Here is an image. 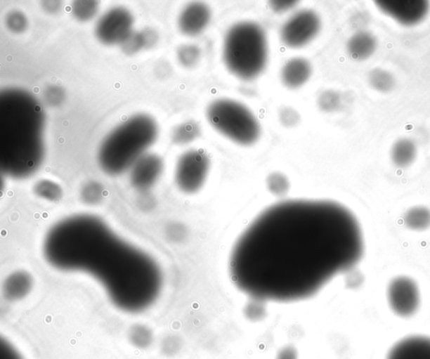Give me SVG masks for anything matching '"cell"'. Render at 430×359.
Here are the masks:
<instances>
[{
	"label": "cell",
	"mask_w": 430,
	"mask_h": 359,
	"mask_svg": "<svg viewBox=\"0 0 430 359\" xmlns=\"http://www.w3.org/2000/svg\"><path fill=\"white\" fill-rule=\"evenodd\" d=\"M363 230L341 203L295 199L262 211L232 249V282L266 301L308 299L364 254Z\"/></svg>",
	"instance_id": "cell-1"
},
{
	"label": "cell",
	"mask_w": 430,
	"mask_h": 359,
	"mask_svg": "<svg viewBox=\"0 0 430 359\" xmlns=\"http://www.w3.org/2000/svg\"><path fill=\"white\" fill-rule=\"evenodd\" d=\"M43 254L56 270L93 277L123 313H143L162 292V273L155 259L93 215L56 223L45 237Z\"/></svg>",
	"instance_id": "cell-2"
},
{
	"label": "cell",
	"mask_w": 430,
	"mask_h": 359,
	"mask_svg": "<svg viewBox=\"0 0 430 359\" xmlns=\"http://www.w3.org/2000/svg\"><path fill=\"white\" fill-rule=\"evenodd\" d=\"M45 115L28 91L0 93V168L13 178L35 173L45 157Z\"/></svg>",
	"instance_id": "cell-3"
},
{
	"label": "cell",
	"mask_w": 430,
	"mask_h": 359,
	"mask_svg": "<svg viewBox=\"0 0 430 359\" xmlns=\"http://www.w3.org/2000/svg\"><path fill=\"white\" fill-rule=\"evenodd\" d=\"M157 136V124L152 117L132 116L103 141L98 152V165L107 175L123 174L146 154Z\"/></svg>",
	"instance_id": "cell-4"
},
{
	"label": "cell",
	"mask_w": 430,
	"mask_h": 359,
	"mask_svg": "<svg viewBox=\"0 0 430 359\" xmlns=\"http://www.w3.org/2000/svg\"><path fill=\"white\" fill-rule=\"evenodd\" d=\"M223 58L228 70L238 79H256L268 63V43L265 30L253 21L234 25L226 34Z\"/></svg>",
	"instance_id": "cell-5"
},
{
	"label": "cell",
	"mask_w": 430,
	"mask_h": 359,
	"mask_svg": "<svg viewBox=\"0 0 430 359\" xmlns=\"http://www.w3.org/2000/svg\"><path fill=\"white\" fill-rule=\"evenodd\" d=\"M211 126L235 144H255L261 136L260 124L247 106L229 98L213 101L206 110Z\"/></svg>",
	"instance_id": "cell-6"
},
{
	"label": "cell",
	"mask_w": 430,
	"mask_h": 359,
	"mask_svg": "<svg viewBox=\"0 0 430 359\" xmlns=\"http://www.w3.org/2000/svg\"><path fill=\"white\" fill-rule=\"evenodd\" d=\"M210 170V159L202 150H190L178 159L175 181L180 191L193 194L204 187Z\"/></svg>",
	"instance_id": "cell-7"
},
{
	"label": "cell",
	"mask_w": 430,
	"mask_h": 359,
	"mask_svg": "<svg viewBox=\"0 0 430 359\" xmlns=\"http://www.w3.org/2000/svg\"><path fill=\"white\" fill-rule=\"evenodd\" d=\"M386 299L393 313L400 318H411L421 303L419 285L410 277H395L386 288Z\"/></svg>",
	"instance_id": "cell-8"
},
{
	"label": "cell",
	"mask_w": 430,
	"mask_h": 359,
	"mask_svg": "<svg viewBox=\"0 0 430 359\" xmlns=\"http://www.w3.org/2000/svg\"><path fill=\"white\" fill-rule=\"evenodd\" d=\"M321 27L320 16L309 10L296 13L288 19L280 30V37L287 46L299 48L311 42Z\"/></svg>",
	"instance_id": "cell-9"
},
{
	"label": "cell",
	"mask_w": 430,
	"mask_h": 359,
	"mask_svg": "<svg viewBox=\"0 0 430 359\" xmlns=\"http://www.w3.org/2000/svg\"><path fill=\"white\" fill-rule=\"evenodd\" d=\"M134 17L124 7H115L98 20L96 36L103 44L120 45L133 32Z\"/></svg>",
	"instance_id": "cell-10"
},
{
	"label": "cell",
	"mask_w": 430,
	"mask_h": 359,
	"mask_svg": "<svg viewBox=\"0 0 430 359\" xmlns=\"http://www.w3.org/2000/svg\"><path fill=\"white\" fill-rule=\"evenodd\" d=\"M377 6L399 24L412 27L422 22L429 11L427 1L417 0H397V1H377Z\"/></svg>",
	"instance_id": "cell-11"
},
{
	"label": "cell",
	"mask_w": 430,
	"mask_h": 359,
	"mask_svg": "<svg viewBox=\"0 0 430 359\" xmlns=\"http://www.w3.org/2000/svg\"><path fill=\"white\" fill-rule=\"evenodd\" d=\"M163 167L164 164L159 155L145 154L131 168L130 181L132 187L138 191H148L160 178Z\"/></svg>",
	"instance_id": "cell-12"
},
{
	"label": "cell",
	"mask_w": 430,
	"mask_h": 359,
	"mask_svg": "<svg viewBox=\"0 0 430 359\" xmlns=\"http://www.w3.org/2000/svg\"><path fill=\"white\" fill-rule=\"evenodd\" d=\"M211 20V11L207 4L193 2L185 7L178 17V28L185 36H199Z\"/></svg>",
	"instance_id": "cell-13"
},
{
	"label": "cell",
	"mask_w": 430,
	"mask_h": 359,
	"mask_svg": "<svg viewBox=\"0 0 430 359\" xmlns=\"http://www.w3.org/2000/svg\"><path fill=\"white\" fill-rule=\"evenodd\" d=\"M386 359H430V339L423 336L407 337L390 350Z\"/></svg>",
	"instance_id": "cell-14"
},
{
	"label": "cell",
	"mask_w": 430,
	"mask_h": 359,
	"mask_svg": "<svg viewBox=\"0 0 430 359\" xmlns=\"http://www.w3.org/2000/svg\"><path fill=\"white\" fill-rule=\"evenodd\" d=\"M34 287V279L25 270H17L8 275L4 280L2 293L8 302L22 301L30 295Z\"/></svg>",
	"instance_id": "cell-15"
},
{
	"label": "cell",
	"mask_w": 430,
	"mask_h": 359,
	"mask_svg": "<svg viewBox=\"0 0 430 359\" xmlns=\"http://www.w3.org/2000/svg\"><path fill=\"white\" fill-rule=\"evenodd\" d=\"M312 75L308 60L302 58H292L285 63L281 72L282 84L287 88L296 89L306 84Z\"/></svg>",
	"instance_id": "cell-16"
},
{
	"label": "cell",
	"mask_w": 430,
	"mask_h": 359,
	"mask_svg": "<svg viewBox=\"0 0 430 359\" xmlns=\"http://www.w3.org/2000/svg\"><path fill=\"white\" fill-rule=\"evenodd\" d=\"M377 45V39L373 34L360 30L349 39L346 49L352 59L364 60L376 53Z\"/></svg>",
	"instance_id": "cell-17"
},
{
	"label": "cell",
	"mask_w": 430,
	"mask_h": 359,
	"mask_svg": "<svg viewBox=\"0 0 430 359\" xmlns=\"http://www.w3.org/2000/svg\"><path fill=\"white\" fill-rule=\"evenodd\" d=\"M418 157V147L410 138H400L390 150V158L393 165L400 169L410 167Z\"/></svg>",
	"instance_id": "cell-18"
},
{
	"label": "cell",
	"mask_w": 430,
	"mask_h": 359,
	"mask_svg": "<svg viewBox=\"0 0 430 359\" xmlns=\"http://www.w3.org/2000/svg\"><path fill=\"white\" fill-rule=\"evenodd\" d=\"M403 223L408 230L425 232L430 228V207L416 205L410 207L403 216Z\"/></svg>",
	"instance_id": "cell-19"
},
{
	"label": "cell",
	"mask_w": 430,
	"mask_h": 359,
	"mask_svg": "<svg viewBox=\"0 0 430 359\" xmlns=\"http://www.w3.org/2000/svg\"><path fill=\"white\" fill-rule=\"evenodd\" d=\"M128 341L133 347L144 350L152 345L154 333L152 329L143 324H135L128 330Z\"/></svg>",
	"instance_id": "cell-20"
},
{
	"label": "cell",
	"mask_w": 430,
	"mask_h": 359,
	"mask_svg": "<svg viewBox=\"0 0 430 359\" xmlns=\"http://www.w3.org/2000/svg\"><path fill=\"white\" fill-rule=\"evenodd\" d=\"M368 81L374 90L384 93L392 92L397 84L393 73L382 68H375L370 72Z\"/></svg>",
	"instance_id": "cell-21"
},
{
	"label": "cell",
	"mask_w": 430,
	"mask_h": 359,
	"mask_svg": "<svg viewBox=\"0 0 430 359\" xmlns=\"http://www.w3.org/2000/svg\"><path fill=\"white\" fill-rule=\"evenodd\" d=\"M201 133L200 125L195 121H187L175 128L171 133V140L177 145H186L195 141Z\"/></svg>",
	"instance_id": "cell-22"
},
{
	"label": "cell",
	"mask_w": 430,
	"mask_h": 359,
	"mask_svg": "<svg viewBox=\"0 0 430 359\" xmlns=\"http://www.w3.org/2000/svg\"><path fill=\"white\" fill-rule=\"evenodd\" d=\"M100 8L98 2L94 0H77L72 4V14L80 22H87L96 16Z\"/></svg>",
	"instance_id": "cell-23"
},
{
	"label": "cell",
	"mask_w": 430,
	"mask_h": 359,
	"mask_svg": "<svg viewBox=\"0 0 430 359\" xmlns=\"http://www.w3.org/2000/svg\"><path fill=\"white\" fill-rule=\"evenodd\" d=\"M34 193L49 202H58L63 197L61 185L50 180H41L34 185Z\"/></svg>",
	"instance_id": "cell-24"
},
{
	"label": "cell",
	"mask_w": 430,
	"mask_h": 359,
	"mask_svg": "<svg viewBox=\"0 0 430 359\" xmlns=\"http://www.w3.org/2000/svg\"><path fill=\"white\" fill-rule=\"evenodd\" d=\"M119 46L123 53L127 56H133L140 53L141 51L148 49L144 30L141 32L133 30Z\"/></svg>",
	"instance_id": "cell-25"
},
{
	"label": "cell",
	"mask_w": 430,
	"mask_h": 359,
	"mask_svg": "<svg viewBox=\"0 0 430 359\" xmlns=\"http://www.w3.org/2000/svg\"><path fill=\"white\" fill-rule=\"evenodd\" d=\"M178 62L186 68L195 67L200 63L201 51L200 47L193 44L182 45L177 51Z\"/></svg>",
	"instance_id": "cell-26"
},
{
	"label": "cell",
	"mask_w": 430,
	"mask_h": 359,
	"mask_svg": "<svg viewBox=\"0 0 430 359\" xmlns=\"http://www.w3.org/2000/svg\"><path fill=\"white\" fill-rule=\"evenodd\" d=\"M266 185L269 191L278 197L285 196L290 188L287 176L279 172L272 173L266 179Z\"/></svg>",
	"instance_id": "cell-27"
},
{
	"label": "cell",
	"mask_w": 430,
	"mask_h": 359,
	"mask_svg": "<svg viewBox=\"0 0 430 359\" xmlns=\"http://www.w3.org/2000/svg\"><path fill=\"white\" fill-rule=\"evenodd\" d=\"M6 25L12 33H24L28 28V19L23 12L11 11L6 15Z\"/></svg>",
	"instance_id": "cell-28"
},
{
	"label": "cell",
	"mask_w": 430,
	"mask_h": 359,
	"mask_svg": "<svg viewBox=\"0 0 430 359\" xmlns=\"http://www.w3.org/2000/svg\"><path fill=\"white\" fill-rule=\"evenodd\" d=\"M104 188L97 181H90L84 185L81 191V197L87 204H96L101 201Z\"/></svg>",
	"instance_id": "cell-29"
},
{
	"label": "cell",
	"mask_w": 430,
	"mask_h": 359,
	"mask_svg": "<svg viewBox=\"0 0 430 359\" xmlns=\"http://www.w3.org/2000/svg\"><path fill=\"white\" fill-rule=\"evenodd\" d=\"M318 105L322 111L334 112L341 105V96L334 91H325L318 99Z\"/></svg>",
	"instance_id": "cell-30"
},
{
	"label": "cell",
	"mask_w": 430,
	"mask_h": 359,
	"mask_svg": "<svg viewBox=\"0 0 430 359\" xmlns=\"http://www.w3.org/2000/svg\"><path fill=\"white\" fill-rule=\"evenodd\" d=\"M44 100L50 107H58L65 100L66 93L62 86L51 85L45 90Z\"/></svg>",
	"instance_id": "cell-31"
},
{
	"label": "cell",
	"mask_w": 430,
	"mask_h": 359,
	"mask_svg": "<svg viewBox=\"0 0 430 359\" xmlns=\"http://www.w3.org/2000/svg\"><path fill=\"white\" fill-rule=\"evenodd\" d=\"M266 302L261 300L253 299L246 306L247 317L252 321H260L265 318L266 313Z\"/></svg>",
	"instance_id": "cell-32"
},
{
	"label": "cell",
	"mask_w": 430,
	"mask_h": 359,
	"mask_svg": "<svg viewBox=\"0 0 430 359\" xmlns=\"http://www.w3.org/2000/svg\"><path fill=\"white\" fill-rule=\"evenodd\" d=\"M0 359H24L21 353L6 340L0 341Z\"/></svg>",
	"instance_id": "cell-33"
},
{
	"label": "cell",
	"mask_w": 430,
	"mask_h": 359,
	"mask_svg": "<svg viewBox=\"0 0 430 359\" xmlns=\"http://www.w3.org/2000/svg\"><path fill=\"white\" fill-rule=\"evenodd\" d=\"M280 120L285 126H294L299 121V115L295 110L291 107H285L280 112Z\"/></svg>",
	"instance_id": "cell-34"
},
{
	"label": "cell",
	"mask_w": 430,
	"mask_h": 359,
	"mask_svg": "<svg viewBox=\"0 0 430 359\" xmlns=\"http://www.w3.org/2000/svg\"><path fill=\"white\" fill-rule=\"evenodd\" d=\"M269 4L271 8L274 12L283 13L294 8L299 4V1H285V0H283V1H271Z\"/></svg>",
	"instance_id": "cell-35"
},
{
	"label": "cell",
	"mask_w": 430,
	"mask_h": 359,
	"mask_svg": "<svg viewBox=\"0 0 430 359\" xmlns=\"http://www.w3.org/2000/svg\"><path fill=\"white\" fill-rule=\"evenodd\" d=\"M42 10L48 14H57V13L61 11L63 8V2L57 1V0H49V1L41 2Z\"/></svg>",
	"instance_id": "cell-36"
},
{
	"label": "cell",
	"mask_w": 430,
	"mask_h": 359,
	"mask_svg": "<svg viewBox=\"0 0 430 359\" xmlns=\"http://www.w3.org/2000/svg\"><path fill=\"white\" fill-rule=\"evenodd\" d=\"M143 30L145 34L146 42H148V49L152 48V47L156 46L158 41V34L156 30L150 28Z\"/></svg>",
	"instance_id": "cell-37"
},
{
	"label": "cell",
	"mask_w": 430,
	"mask_h": 359,
	"mask_svg": "<svg viewBox=\"0 0 430 359\" xmlns=\"http://www.w3.org/2000/svg\"><path fill=\"white\" fill-rule=\"evenodd\" d=\"M277 359H298V354L294 348L287 347L281 350Z\"/></svg>",
	"instance_id": "cell-38"
}]
</instances>
